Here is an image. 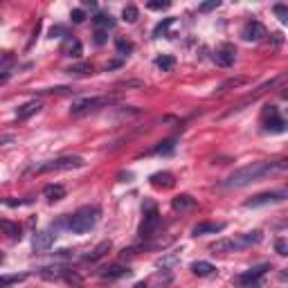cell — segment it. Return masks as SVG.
<instances>
[{
  "label": "cell",
  "instance_id": "cb8c5ba5",
  "mask_svg": "<svg viewBox=\"0 0 288 288\" xmlns=\"http://www.w3.org/2000/svg\"><path fill=\"white\" fill-rule=\"evenodd\" d=\"M93 23H95V27H97V30H102V32L113 30V27H115V18H113L111 14H97L93 18Z\"/></svg>",
  "mask_w": 288,
  "mask_h": 288
},
{
  "label": "cell",
  "instance_id": "7bdbcfd3",
  "mask_svg": "<svg viewBox=\"0 0 288 288\" xmlns=\"http://www.w3.org/2000/svg\"><path fill=\"white\" fill-rule=\"evenodd\" d=\"M0 261H2V252H0Z\"/></svg>",
  "mask_w": 288,
  "mask_h": 288
},
{
  "label": "cell",
  "instance_id": "d6986e66",
  "mask_svg": "<svg viewBox=\"0 0 288 288\" xmlns=\"http://www.w3.org/2000/svg\"><path fill=\"white\" fill-rule=\"evenodd\" d=\"M61 52H63V57H74V59H79L81 52H83V48H81V43H79L77 39H65Z\"/></svg>",
  "mask_w": 288,
  "mask_h": 288
},
{
  "label": "cell",
  "instance_id": "4316f807",
  "mask_svg": "<svg viewBox=\"0 0 288 288\" xmlns=\"http://www.w3.org/2000/svg\"><path fill=\"white\" fill-rule=\"evenodd\" d=\"M156 65L162 70V72H169V70H173V65H176V59H173L171 54H162V57L156 59Z\"/></svg>",
  "mask_w": 288,
  "mask_h": 288
},
{
  "label": "cell",
  "instance_id": "7402d4cb",
  "mask_svg": "<svg viewBox=\"0 0 288 288\" xmlns=\"http://www.w3.org/2000/svg\"><path fill=\"white\" fill-rule=\"evenodd\" d=\"M108 252H111V241H102V243H99L97 248L93 250V252H90V254H86V257H83V259H86V261H99V259H102V257H106Z\"/></svg>",
  "mask_w": 288,
  "mask_h": 288
},
{
  "label": "cell",
  "instance_id": "74e56055",
  "mask_svg": "<svg viewBox=\"0 0 288 288\" xmlns=\"http://www.w3.org/2000/svg\"><path fill=\"white\" fill-rule=\"evenodd\" d=\"M104 41H106V32L97 30V32H95V43H97V45H102Z\"/></svg>",
  "mask_w": 288,
  "mask_h": 288
},
{
  "label": "cell",
  "instance_id": "ffe728a7",
  "mask_svg": "<svg viewBox=\"0 0 288 288\" xmlns=\"http://www.w3.org/2000/svg\"><path fill=\"white\" fill-rule=\"evenodd\" d=\"M210 250L212 252H236V250H241V248H239V243H236V239H221V241H216Z\"/></svg>",
  "mask_w": 288,
  "mask_h": 288
},
{
  "label": "cell",
  "instance_id": "277c9868",
  "mask_svg": "<svg viewBox=\"0 0 288 288\" xmlns=\"http://www.w3.org/2000/svg\"><path fill=\"white\" fill-rule=\"evenodd\" d=\"M142 214L144 216H142V225H140V236L142 239H149V236H153L158 225H160V212H158V207L153 203H144Z\"/></svg>",
  "mask_w": 288,
  "mask_h": 288
},
{
  "label": "cell",
  "instance_id": "83f0119b",
  "mask_svg": "<svg viewBox=\"0 0 288 288\" xmlns=\"http://www.w3.org/2000/svg\"><path fill=\"white\" fill-rule=\"evenodd\" d=\"M137 16H140V11H137V7H135V5H126V7H124L122 18L126 20V23H135Z\"/></svg>",
  "mask_w": 288,
  "mask_h": 288
},
{
  "label": "cell",
  "instance_id": "4dcf8cb0",
  "mask_svg": "<svg viewBox=\"0 0 288 288\" xmlns=\"http://www.w3.org/2000/svg\"><path fill=\"white\" fill-rule=\"evenodd\" d=\"M173 147H176V140H165V142H160V147H156L151 153H171Z\"/></svg>",
  "mask_w": 288,
  "mask_h": 288
},
{
  "label": "cell",
  "instance_id": "d6a6232c",
  "mask_svg": "<svg viewBox=\"0 0 288 288\" xmlns=\"http://www.w3.org/2000/svg\"><path fill=\"white\" fill-rule=\"evenodd\" d=\"M70 18H72V23H83L86 20V11L83 9H72V14H70Z\"/></svg>",
  "mask_w": 288,
  "mask_h": 288
},
{
  "label": "cell",
  "instance_id": "7c38bea8",
  "mask_svg": "<svg viewBox=\"0 0 288 288\" xmlns=\"http://www.w3.org/2000/svg\"><path fill=\"white\" fill-rule=\"evenodd\" d=\"M225 223H216V221H205V223L194 225L191 234L194 236H205V234H216V232H223Z\"/></svg>",
  "mask_w": 288,
  "mask_h": 288
},
{
  "label": "cell",
  "instance_id": "ba28073f",
  "mask_svg": "<svg viewBox=\"0 0 288 288\" xmlns=\"http://www.w3.org/2000/svg\"><path fill=\"white\" fill-rule=\"evenodd\" d=\"M241 36H243L245 41L257 43V41L266 39V36H268V32H266V27L259 23V20H248V23L243 25V30H241Z\"/></svg>",
  "mask_w": 288,
  "mask_h": 288
},
{
  "label": "cell",
  "instance_id": "e575fe53",
  "mask_svg": "<svg viewBox=\"0 0 288 288\" xmlns=\"http://www.w3.org/2000/svg\"><path fill=\"white\" fill-rule=\"evenodd\" d=\"M275 14L279 16V20H282V23H286V20H288V9L284 5H275Z\"/></svg>",
  "mask_w": 288,
  "mask_h": 288
},
{
  "label": "cell",
  "instance_id": "603a6c76",
  "mask_svg": "<svg viewBox=\"0 0 288 288\" xmlns=\"http://www.w3.org/2000/svg\"><path fill=\"white\" fill-rule=\"evenodd\" d=\"M65 72L70 77H88V74L95 72V68H93V63H77V65H70Z\"/></svg>",
  "mask_w": 288,
  "mask_h": 288
},
{
  "label": "cell",
  "instance_id": "6da1fadb",
  "mask_svg": "<svg viewBox=\"0 0 288 288\" xmlns=\"http://www.w3.org/2000/svg\"><path fill=\"white\" fill-rule=\"evenodd\" d=\"M279 171H286V160L252 162V165H245V167H241V169H236L234 173H230L228 180L223 182V187H228V189H239V187L259 182L261 178L273 176V173H279Z\"/></svg>",
  "mask_w": 288,
  "mask_h": 288
},
{
  "label": "cell",
  "instance_id": "8fae6325",
  "mask_svg": "<svg viewBox=\"0 0 288 288\" xmlns=\"http://www.w3.org/2000/svg\"><path fill=\"white\" fill-rule=\"evenodd\" d=\"M270 270L268 264H259V266H252L250 270H245L243 275H239V284L243 286V284H250V282H261V277H264L266 273Z\"/></svg>",
  "mask_w": 288,
  "mask_h": 288
},
{
  "label": "cell",
  "instance_id": "5b68a950",
  "mask_svg": "<svg viewBox=\"0 0 288 288\" xmlns=\"http://www.w3.org/2000/svg\"><path fill=\"white\" fill-rule=\"evenodd\" d=\"M261 122H264V131L268 133H284L286 131V122L282 119L277 106H266L261 113Z\"/></svg>",
  "mask_w": 288,
  "mask_h": 288
},
{
  "label": "cell",
  "instance_id": "52a82bcc",
  "mask_svg": "<svg viewBox=\"0 0 288 288\" xmlns=\"http://www.w3.org/2000/svg\"><path fill=\"white\" fill-rule=\"evenodd\" d=\"M286 191L284 189H275V191H264V194L254 196V198L245 200V207H261V205H273V203H282L286 200Z\"/></svg>",
  "mask_w": 288,
  "mask_h": 288
},
{
  "label": "cell",
  "instance_id": "d590c367",
  "mask_svg": "<svg viewBox=\"0 0 288 288\" xmlns=\"http://www.w3.org/2000/svg\"><path fill=\"white\" fill-rule=\"evenodd\" d=\"M50 34L52 36H59V39H70V34H68V30H65V27H52V32H50Z\"/></svg>",
  "mask_w": 288,
  "mask_h": 288
},
{
  "label": "cell",
  "instance_id": "9a60e30c",
  "mask_svg": "<svg viewBox=\"0 0 288 288\" xmlns=\"http://www.w3.org/2000/svg\"><path fill=\"white\" fill-rule=\"evenodd\" d=\"M128 273H131V270H128L126 266H122V264H113V266H108V268H104L99 275H102V279H108V282H113V279L126 277Z\"/></svg>",
  "mask_w": 288,
  "mask_h": 288
},
{
  "label": "cell",
  "instance_id": "60d3db41",
  "mask_svg": "<svg viewBox=\"0 0 288 288\" xmlns=\"http://www.w3.org/2000/svg\"><path fill=\"white\" fill-rule=\"evenodd\" d=\"M241 288H261V282H250V284H243Z\"/></svg>",
  "mask_w": 288,
  "mask_h": 288
},
{
  "label": "cell",
  "instance_id": "f35d334b",
  "mask_svg": "<svg viewBox=\"0 0 288 288\" xmlns=\"http://www.w3.org/2000/svg\"><path fill=\"white\" fill-rule=\"evenodd\" d=\"M14 142V135H0V147L2 144H11Z\"/></svg>",
  "mask_w": 288,
  "mask_h": 288
},
{
  "label": "cell",
  "instance_id": "836d02e7",
  "mask_svg": "<svg viewBox=\"0 0 288 288\" xmlns=\"http://www.w3.org/2000/svg\"><path fill=\"white\" fill-rule=\"evenodd\" d=\"M243 83H245V79H230V81H225L223 86H221V93H223L225 88H232V86L236 88V86H243Z\"/></svg>",
  "mask_w": 288,
  "mask_h": 288
},
{
  "label": "cell",
  "instance_id": "5bb4252c",
  "mask_svg": "<svg viewBox=\"0 0 288 288\" xmlns=\"http://www.w3.org/2000/svg\"><path fill=\"white\" fill-rule=\"evenodd\" d=\"M41 108H43V104H41L39 99H32V102H25L23 106H18V108H16V117H18V119H27V117H32L34 113H39Z\"/></svg>",
  "mask_w": 288,
  "mask_h": 288
},
{
  "label": "cell",
  "instance_id": "ab89813d",
  "mask_svg": "<svg viewBox=\"0 0 288 288\" xmlns=\"http://www.w3.org/2000/svg\"><path fill=\"white\" fill-rule=\"evenodd\" d=\"M277 252H279V254H288V252H286V243H284L282 239L277 241Z\"/></svg>",
  "mask_w": 288,
  "mask_h": 288
},
{
  "label": "cell",
  "instance_id": "44dd1931",
  "mask_svg": "<svg viewBox=\"0 0 288 288\" xmlns=\"http://www.w3.org/2000/svg\"><path fill=\"white\" fill-rule=\"evenodd\" d=\"M191 273L198 275V277H210L216 273V266H212L210 261H194L191 264Z\"/></svg>",
  "mask_w": 288,
  "mask_h": 288
},
{
  "label": "cell",
  "instance_id": "7a4b0ae2",
  "mask_svg": "<svg viewBox=\"0 0 288 288\" xmlns=\"http://www.w3.org/2000/svg\"><path fill=\"white\" fill-rule=\"evenodd\" d=\"M97 221H99V210L93 205H86L70 216L68 230L74 232V234H86V232H90L97 225Z\"/></svg>",
  "mask_w": 288,
  "mask_h": 288
},
{
  "label": "cell",
  "instance_id": "1f68e13d",
  "mask_svg": "<svg viewBox=\"0 0 288 288\" xmlns=\"http://www.w3.org/2000/svg\"><path fill=\"white\" fill-rule=\"evenodd\" d=\"M169 5H171V2H167V0H151V2H147L149 9H158V11L169 9Z\"/></svg>",
  "mask_w": 288,
  "mask_h": 288
},
{
  "label": "cell",
  "instance_id": "8992f818",
  "mask_svg": "<svg viewBox=\"0 0 288 288\" xmlns=\"http://www.w3.org/2000/svg\"><path fill=\"white\" fill-rule=\"evenodd\" d=\"M108 99L106 97H83V99H77V102L70 106V115L79 117V115H86V113H93L97 108L106 106Z\"/></svg>",
  "mask_w": 288,
  "mask_h": 288
},
{
  "label": "cell",
  "instance_id": "4fadbf2b",
  "mask_svg": "<svg viewBox=\"0 0 288 288\" xmlns=\"http://www.w3.org/2000/svg\"><path fill=\"white\" fill-rule=\"evenodd\" d=\"M149 180H151V185L158 187V189H171V187L176 185V180H173V176H171L169 171H158V173H153Z\"/></svg>",
  "mask_w": 288,
  "mask_h": 288
},
{
  "label": "cell",
  "instance_id": "30bf717a",
  "mask_svg": "<svg viewBox=\"0 0 288 288\" xmlns=\"http://www.w3.org/2000/svg\"><path fill=\"white\" fill-rule=\"evenodd\" d=\"M54 236L57 234H52V232H48V230L36 232L34 239H32V248H34V252H48L54 243Z\"/></svg>",
  "mask_w": 288,
  "mask_h": 288
},
{
  "label": "cell",
  "instance_id": "2e32d148",
  "mask_svg": "<svg viewBox=\"0 0 288 288\" xmlns=\"http://www.w3.org/2000/svg\"><path fill=\"white\" fill-rule=\"evenodd\" d=\"M264 241V232H259V230H254V232H248V234H241L236 236V243H239V248H250V245H259Z\"/></svg>",
  "mask_w": 288,
  "mask_h": 288
},
{
  "label": "cell",
  "instance_id": "ac0fdd59",
  "mask_svg": "<svg viewBox=\"0 0 288 288\" xmlns=\"http://www.w3.org/2000/svg\"><path fill=\"white\" fill-rule=\"evenodd\" d=\"M43 196L50 200V203L63 200L65 198V187L63 185H48V187H43Z\"/></svg>",
  "mask_w": 288,
  "mask_h": 288
},
{
  "label": "cell",
  "instance_id": "e0dca14e",
  "mask_svg": "<svg viewBox=\"0 0 288 288\" xmlns=\"http://www.w3.org/2000/svg\"><path fill=\"white\" fill-rule=\"evenodd\" d=\"M171 207L176 212H185V210H194L196 207V200L191 198L189 194H180V196H176V198L171 200Z\"/></svg>",
  "mask_w": 288,
  "mask_h": 288
},
{
  "label": "cell",
  "instance_id": "8d00e7d4",
  "mask_svg": "<svg viewBox=\"0 0 288 288\" xmlns=\"http://www.w3.org/2000/svg\"><path fill=\"white\" fill-rule=\"evenodd\" d=\"M219 5H221L219 0H212V2H205V5H200L198 9H200V11H212V9H216Z\"/></svg>",
  "mask_w": 288,
  "mask_h": 288
},
{
  "label": "cell",
  "instance_id": "b9f144b4",
  "mask_svg": "<svg viewBox=\"0 0 288 288\" xmlns=\"http://www.w3.org/2000/svg\"><path fill=\"white\" fill-rule=\"evenodd\" d=\"M133 288H147V284H144V282H140V284H135V286H133Z\"/></svg>",
  "mask_w": 288,
  "mask_h": 288
},
{
  "label": "cell",
  "instance_id": "f1b7e54d",
  "mask_svg": "<svg viewBox=\"0 0 288 288\" xmlns=\"http://www.w3.org/2000/svg\"><path fill=\"white\" fill-rule=\"evenodd\" d=\"M115 48H117V52L124 54V57L133 52V43H131V41H126V39H117V41H115Z\"/></svg>",
  "mask_w": 288,
  "mask_h": 288
},
{
  "label": "cell",
  "instance_id": "9c48e42d",
  "mask_svg": "<svg viewBox=\"0 0 288 288\" xmlns=\"http://www.w3.org/2000/svg\"><path fill=\"white\" fill-rule=\"evenodd\" d=\"M234 59H236V50H234V45L225 43V45H221V48H216V52H214V61H216V65H221V68H230V65L234 63Z\"/></svg>",
  "mask_w": 288,
  "mask_h": 288
},
{
  "label": "cell",
  "instance_id": "d4e9b609",
  "mask_svg": "<svg viewBox=\"0 0 288 288\" xmlns=\"http://www.w3.org/2000/svg\"><path fill=\"white\" fill-rule=\"evenodd\" d=\"M0 230H2L7 236H11V239H20V225L18 223H11V221L2 219L0 221Z\"/></svg>",
  "mask_w": 288,
  "mask_h": 288
},
{
  "label": "cell",
  "instance_id": "3957f363",
  "mask_svg": "<svg viewBox=\"0 0 288 288\" xmlns=\"http://www.w3.org/2000/svg\"><path fill=\"white\" fill-rule=\"evenodd\" d=\"M86 165L83 158L79 156H61V158H54V160H48V162H41L32 169V173H52V171H72V169H81Z\"/></svg>",
  "mask_w": 288,
  "mask_h": 288
},
{
  "label": "cell",
  "instance_id": "484cf974",
  "mask_svg": "<svg viewBox=\"0 0 288 288\" xmlns=\"http://www.w3.org/2000/svg\"><path fill=\"white\" fill-rule=\"evenodd\" d=\"M30 277L27 273H18V275H5V277H0V288H7V286H14V284H20L25 279Z\"/></svg>",
  "mask_w": 288,
  "mask_h": 288
},
{
  "label": "cell",
  "instance_id": "f546056e",
  "mask_svg": "<svg viewBox=\"0 0 288 288\" xmlns=\"http://www.w3.org/2000/svg\"><path fill=\"white\" fill-rule=\"evenodd\" d=\"M173 20H176V18H171V16H169V18H165V20H162V23H158V25H156V30H153V36H156V39H158V36H160V34H165V32L169 30L171 25H173Z\"/></svg>",
  "mask_w": 288,
  "mask_h": 288
}]
</instances>
